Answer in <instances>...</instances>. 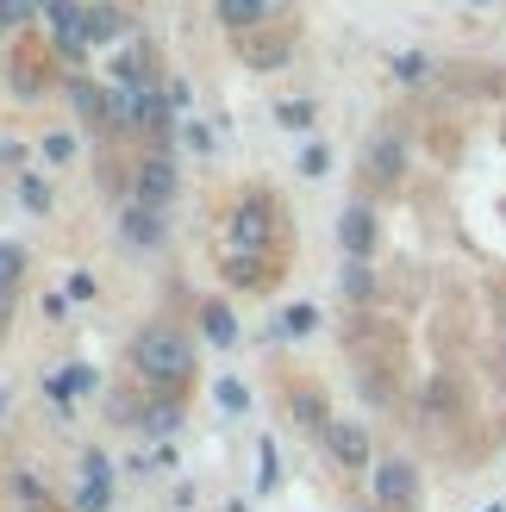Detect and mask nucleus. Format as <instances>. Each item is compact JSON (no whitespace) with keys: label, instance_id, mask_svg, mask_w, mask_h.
<instances>
[{"label":"nucleus","instance_id":"16","mask_svg":"<svg viewBox=\"0 0 506 512\" xmlns=\"http://www.w3.org/2000/svg\"><path fill=\"white\" fill-rule=\"evenodd\" d=\"M294 419H300V425H313V431H319V425H332V419H325V400H319V394H307V388L294 394Z\"/></svg>","mask_w":506,"mask_h":512},{"label":"nucleus","instance_id":"18","mask_svg":"<svg viewBox=\"0 0 506 512\" xmlns=\"http://www.w3.org/2000/svg\"><path fill=\"white\" fill-rule=\"evenodd\" d=\"M269 7V0H225L219 19H232V25H257V13Z\"/></svg>","mask_w":506,"mask_h":512},{"label":"nucleus","instance_id":"28","mask_svg":"<svg viewBox=\"0 0 506 512\" xmlns=\"http://www.w3.org/2000/svg\"><path fill=\"white\" fill-rule=\"evenodd\" d=\"M488 512H500V506H488Z\"/></svg>","mask_w":506,"mask_h":512},{"label":"nucleus","instance_id":"11","mask_svg":"<svg viewBox=\"0 0 506 512\" xmlns=\"http://www.w3.org/2000/svg\"><path fill=\"white\" fill-rule=\"evenodd\" d=\"M400 163H407V157H400V138H375V144H369V169L382 175V182H394Z\"/></svg>","mask_w":506,"mask_h":512},{"label":"nucleus","instance_id":"25","mask_svg":"<svg viewBox=\"0 0 506 512\" xmlns=\"http://www.w3.org/2000/svg\"><path fill=\"white\" fill-rule=\"evenodd\" d=\"M425 69H432V63H425V57H400V63H394V75H400V82H419Z\"/></svg>","mask_w":506,"mask_h":512},{"label":"nucleus","instance_id":"12","mask_svg":"<svg viewBox=\"0 0 506 512\" xmlns=\"http://www.w3.org/2000/svg\"><path fill=\"white\" fill-rule=\"evenodd\" d=\"M319 325V313L313 306H288L282 313V325H269V338H300V331H313Z\"/></svg>","mask_w":506,"mask_h":512},{"label":"nucleus","instance_id":"26","mask_svg":"<svg viewBox=\"0 0 506 512\" xmlns=\"http://www.w3.org/2000/svg\"><path fill=\"white\" fill-rule=\"evenodd\" d=\"M275 475H282V463H275V444H263V488H275Z\"/></svg>","mask_w":506,"mask_h":512},{"label":"nucleus","instance_id":"8","mask_svg":"<svg viewBox=\"0 0 506 512\" xmlns=\"http://www.w3.org/2000/svg\"><path fill=\"white\" fill-rule=\"evenodd\" d=\"M119 232H125V244H138V250H157L163 244V219H157V207H125L119 213Z\"/></svg>","mask_w":506,"mask_h":512},{"label":"nucleus","instance_id":"15","mask_svg":"<svg viewBox=\"0 0 506 512\" xmlns=\"http://www.w3.org/2000/svg\"><path fill=\"white\" fill-rule=\"evenodd\" d=\"M69 100H75V107H82L88 119H100V125H107V94H100V88H88V82H75V88H69Z\"/></svg>","mask_w":506,"mask_h":512},{"label":"nucleus","instance_id":"17","mask_svg":"<svg viewBox=\"0 0 506 512\" xmlns=\"http://www.w3.org/2000/svg\"><path fill=\"white\" fill-rule=\"evenodd\" d=\"M275 125H288V132H307V125H313V100H288V107H275Z\"/></svg>","mask_w":506,"mask_h":512},{"label":"nucleus","instance_id":"14","mask_svg":"<svg viewBox=\"0 0 506 512\" xmlns=\"http://www.w3.org/2000/svg\"><path fill=\"white\" fill-rule=\"evenodd\" d=\"M225 275H232L238 288H257V281H263V256H225Z\"/></svg>","mask_w":506,"mask_h":512},{"label":"nucleus","instance_id":"1","mask_svg":"<svg viewBox=\"0 0 506 512\" xmlns=\"http://www.w3.org/2000/svg\"><path fill=\"white\" fill-rule=\"evenodd\" d=\"M132 369L150 381V388H188L194 381V344L175 325H144L132 338Z\"/></svg>","mask_w":506,"mask_h":512},{"label":"nucleus","instance_id":"10","mask_svg":"<svg viewBox=\"0 0 506 512\" xmlns=\"http://www.w3.org/2000/svg\"><path fill=\"white\" fill-rule=\"evenodd\" d=\"M138 425H144V431H157V438H169V431L182 425V400H169V394H157V400L144 406V419H138Z\"/></svg>","mask_w":506,"mask_h":512},{"label":"nucleus","instance_id":"2","mask_svg":"<svg viewBox=\"0 0 506 512\" xmlns=\"http://www.w3.org/2000/svg\"><path fill=\"white\" fill-rule=\"evenodd\" d=\"M269 238H275V213H269V200H263V194L238 200V213L225 219V244H232V256H263Z\"/></svg>","mask_w":506,"mask_h":512},{"label":"nucleus","instance_id":"19","mask_svg":"<svg viewBox=\"0 0 506 512\" xmlns=\"http://www.w3.org/2000/svg\"><path fill=\"white\" fill-rule=\"evenodd\" d=\"M19 269H25V250H19V244H0V294L19 281Z\"/></svg>","mask_w":506,"mask_h":512},{"label":"nucleus","instance_id":"22","mask_svg":"<svg viewBox=\"0 0 506 512\" xmlns=\"http://www.w3.org/2000/svg\"><path fill=\"white\" fill-rule=\"evenodd\" d=\"M38 13V0H0V25H13V19H32Z\"/></svg>","mask_w":506,"mask_h":512},{"label":"nucleus","instance_id":"7","mask_svg":"<svg viewBox=\"0 0 506 512\" xmlns=\"http://www.w3.org/2000/svg\"><path fill=\"white\" fill-rule=\"evenodd\" d=\"M338 238H344V250H350V263H363V256L375 250V213H369V207H344Z\"/></svg>","mask_w":506,"mask_h":512},{"label":"nucleus","instance_id":"21","mask_svg":"<svg viewBox=\"0 0 506 512\" xmlns=\"http://www.w3.org/2000/svg\"><path fill=\"white\" fill-rule=\"evenodd\" d=\"M300 169H307V175H325V169H332V150H325V144H307V157H300Z\"/></svg>","mask_w":506,"mask_h":512},{"label":"nucleus","instance_id":"24","mask_svg":"<svg viewBox=\"0 0 506 512\" xmlns=\"http://www.w3.org/2000/svg\"><path fill=\"white\" fill-rule=\"evenodd\" d=\"M19 200H25V207H38V213H44V207H50V188H44V182H19Z\"/></svg>","mask_w":506,"mask_h":512},{"label":"nucleus","instance_id":"27","mask_svg":"<svg viewBox=\"0 0 506 512\" xmlns=\"http://www.w3.org/2000/svg\"><path fill=\"white\" fill-rule=\"evenodd\" d=\"M0 413H7V388H0Z\"/></svg>","mask_w":506,"mask_h":512},{"label":"nucleus","instance_id":"9","mask_svg":"<svg viewBox=\"0 0 506 512\" xmlns=\"http://www.w3.org/2000/svg\"><path fill=\"white\" fill-rule=\"evenodd\" d=\"M50 32H57V44H75L82 50L94 38V13H75L69 0H50Z\"/></svg>","mask_w":506,"mask_h":512},{"label":"nucleus","instance_id":"3","mask_svg":"<svg viewBox=\"0 0 506 512\" xmlns=\"http://www.w3.org/2000/svg\"><path fill=\"white\" fill-rule=\"evenodd\" d=\"M325 450H332L344 469H369V431H363V419H332V425H325Z\"/></svg>","mask_w":506,"mask_h":512},{"label":"nucleus","instance_id":"23","mask_svg":"<svg viewBox=\"0 0 506 512\" xmlns=\"http://www.w3.org/2000/svg\"><path fill=\"white\" fill-rule=\"evenodd\" d=\"M219 406H232V413H244V406H250V394L238 388V381H219Z\"/></svg>","mask_w":506,"mask_h":512},{"label":"nucleus","instance_id":"6","mask_svg":"<svg viewBox=\"0 0 506 512\" xmlns=\"http://www.w3.org/2000/svg\"><path fill=\"white\" fill-rule=\"evenodd\" d=\"M413 494H419L413 463H382V469H375V500H382V506H413Z\"/></svg>","mask_w":506,"mask_h":512},{"label":"nucleus","instance_id":"4","mask_svg":"<svg viewBox=\"0 0 506 512\" xmlns=\"http://www.w3.org/2000/svg\"><path fill=\"white\" fill-rule=\"evenodd\" d=\"M107 481H113V463L100 450H82V488H75V512H107Z\"/></svg>","mask_w":506,"mask_h":512},{"label":"nucleus","instance_id":"20","mask_svg":"<svg viewBox=\"0 0 506 512\" xmlns=\"http://www.w3.org/2000/svg\"><path fill=\"white\" fill-rule=\"evenodd\" d=\"M44 157H50V163H69V157H75V138H69V132H50V138H44Z\"/></svg>","mask_w":506,"mask_h":512},{"label":"nucleus","instance_id":"13","mask_svg":"<svg viewBox=\"0 0 506 512\" xmlns=\"http://www.w3.org/2000/svg\"><path fill=\"white\" fill-rule=\"evenodd\" d=\"M200 319H207V338H213V344H238V319L225 313V306H207Z\"/></svg>","mask_w":506,"mask_h":512},{"label":"nucleus","instance_id":"5","mask_svg":"<svg viewBox=\"0 0 506 512\" xmlns=\"http://www.w3.org/2000/svg\"><path fill=\"white\" fill-rule=\"evenodd\" d=\"M169 200H175V163L169 157H144L138 163V207H169Z\"/></svg>","mask_w":506,"mask_h":512}]
</instances>
